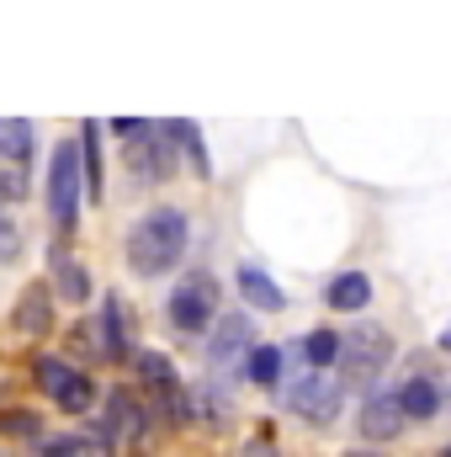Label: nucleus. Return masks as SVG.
I'll use <instances>...</instances> for the list:
<instances>
[{"label": "nucleus", "mask_w": 451, "mask_h": 457, "mask_svg": "<svg viewBox=\"0 0 451 457\" xmlns=\"http://www.w3.org/2000/svg\"><path fill=\"white\" fill-rule=\"evenodd\" d=\"M186 239H192V224L181 208H149L127 228V266L138 277H165L186 255Z\"/></svg>", "instance_id": "f257e3e1"}, {"label": "nucleus", "mask_w": 451, "mask_h": 457, "mask_svg": "<svg viewBox=\"0 0 451 457\" xmlns=\"http://www.w3.org/2000/svg\"><path fill=\"white\" fill-rule=\"evenodd\" d=\"M340 378L345 383H372L388 361H393V336L382 325H356L340 336Z\"/></svg>", "instance_id": "f03ea898"}, {"label": "nucleus", "mask_w": 451, "mask_h": 457, "mask_svg": "<svg viewBox=\"0 0 451 457\" xmlns=\"http://www.w3.org/2000/svg\"><path fill=\"white\" fill-rule=\"evenodd\" d=\"M80 192H86L80 149H75V144H59V149H53V165H48V213H53V228H59V234H75Z\"/></svg>", "instance_id": "7ed1b4c3"}, {"label": "nucleus", "mask_w": 451, "mask_h": 457, "mask_svg": "<svg viewBox=\"0 0 451 457\" xmlns=\"http://www.w3.org/2000/svg\"><path fill=\"white\" fill-rule=\"evenodd\" d=\"M170 325L186 330V336L218 325V282L208 271H186L181 277V287L170 293Z\"/></svg>", "instance_id": "20e7f679"}, {"label": "nucleus", "mask_w": 451, "mask_h": 457, "mask_svg": "<svg viewBox=\"0 0 451 457\" xmlns=\"http://www.w3.org/2000/svg\"><path fill=\"white\" fill-rule=\"evenodd\" d=\"M287 410H298L303 420H314V426H330L340 415V383L330 372H308V378H298L292 388H287Z\"/></svg>", "instance_id": "39448f33"}, {"label": "nucleus", "mask_w": 451, "mask_h": 457, "mask_svg": "<svg viewBox=\"0 0 451 457\" xmlns=\"http://www.w3.org/2000/svg\"><path fill=\"white\" fill-rule=\"evenodd\" d=\"M37 378H43V388H48V399L59 404V410H70V415H80V410H91V378L86 372H75V367H64L59 356H43L37 361Z\"/></svg>", "instance_id": "423d86ee"}, {"label": "nucleus", "mask_w": 451, "mask_h": 457, "mask_svg": "<svg viewBox=\"0 0 451 457\" xmlns=\"http://www.w3.org/2000/svg\"><path fill=\"white\" fill-rule=\"evenodd\" d=\"M133 367H138L144 388H149L170 415H186V394H181V378H176V361H170V356H160V351H138Z\"/></svg>", "instance_id": "0eeeda50"}, {"label": "nucleus", "mask_w": 451, "mask_h": 457, "mask_svg": "<svg viewBox=\"0 0 451 457\" xmlns=\"http://www.w3.org/2000/svg\"><path fill=\"white\" fill-rule=\"evenodd\" d=\"M255 351V330H250V314H218V325H213V367L228 372V367H239L244 356Z\"/></svg>", "instance_id": "6e6552de"}, {"label": "nucleus", "mask_w": 451, "mask_h": 457, "mask_svg": "<svg viewBox=\"0 0 451 457\" xmlns=\"http://www.w3.org/2000/svg\"><path fill=\"white\" fill-rule=\"evenodd\" d=\"M404 404H398V394H372L366 404H361V436L366 442H393L398 431H404Z\"/></svg>", "instance_id": "1a4fd4ad"}, {"label": "nucleus", "mask_w": 451, "mask_h": 457, "mask_svg": "<svg viewBox=\"0 0 451 457\" xmlns=\"http://www.w3.org/2000/svg\"><path fill=\"white\" fill-rule=\"evenodd\" d=\"M239 293H244V303H255L260 314H276L287 298H282V287L266 277V266H255V261H244L239 266Z\"/></svg>", "instance_id": "9d476101"}, {"label": "nucleus", "mask_w": 451, "mask_h": 457, "mask_svg": "<svg viewBox=\"0 0 451 457\" xmlns=\"http://www.w3.org/2000/svg\"><path fill=\"white\" fill-rule=\"evenodd\" d=\"M107 436L112 442H138L144 436V410H138V399H127V388H117L112 404H107Z\"/></svg>", "instance_id": "9b49d317"}, {"label": "nucleus", "mask_w": 451, "mask_h": 457, "mask_svg": "<svg viewBox=\"0 0 451 457\" xmlns=\"http://www.w3.org/2000/svg\"><path fill=\"white\" fill-rule=\"evenodd\" d=\"M398 404H404V415H409V420H430V415L441 410V383L420 372V378H409V383L398 388Z\"/></svg>", "instance_id": "f8f14e48"}, {"label": "nucleus", "mask_w": 451, "mask_h": 457, "mask_svg": "<svg viewBox=\"0 0 451 457\" xmlns=\"http://www.w3.org/2000/svg\"><path fill=\"white\" fill-rule=\"evenodd\" d=\"M372 303V282L361 277V271H340L335 282H330V309L340 314H361Z\"/></svg>", "instance_id": "ddd939ff"}, {"label": "nucleus", "mask_w": 451, "mask_h": 457, "mask_svg": "<svg viewBox=\"0 0 451 457\" xmlns=\"http://www.w3.org/2000/svg\"><path fill=\"white\" fill-rule=\"evenodd\" d=\"M0 160H11V165H27L32 160V122L0 117Z\"/></svg>", "instance_id": "4468645a"}, {"label": "nucleus", "mask_w": 451, "mask_h": 457, "mask_svg": "<svg viewBox=\"0 0 451 457\" xmlns=\"http://www.w3.org/2000/svg\"><path fill=\"white\" fill-rule=\"evenodd\" d=\"M16 330H21V336L48 330V293H43V282H32V287L21 293V303H16Z\"/></svg>", "instance_id": "2eb2a0df"}, {"label": "nucleus", "mask_w": 451, "mask_h": 457, "mask_svg": "<svg viewBox=\"0 0 451 457\" xmlns=\"http://www.w3.org/2000/svg\"><path fill=\"white\" fill-rule=\"evenodd\" d=\"M112 442L107 436H53L43 442V457H107Z\"/></svg>", "instance_id": "dca6fc26"}, {"label": "nucleus", "mask_w": 451, "mask_h": 457, "mask_svg": "<svg viewBox=\"0 0 451 457\" xmlns=\"http://www.w3.org/2000/svg\"><path fill=\"white\" fill-rule=\"evenodd\" d=\"M244 372H250L255 383H276V372H282V351H276V345H255V351L244 356Z\"/></svg>", "instance_id": "f3484780"}, {"label": "nucleus", "mask_w": 451, "mask_h": 457, "mask_svg": "<svg viewBox=\"0 0 451 457\" xmlns=\"http://www.w3.org/2000/svg\"><path fill=\"white\" fill-rule=\"evenodd\" d=\"M170 138H181L186 144V154H192V165H197V176H208L213 165H208V149H202V133H197V122H170Z\"/></svg>", "instance_id": "a211bd4d"}, {"label": "nucleus", "mask_w": 451, "mask_h": 457, "mask_svg": "<svg viewBox=\"0 0 451 457\" xmlns=\"http://www.w3.org/2000/svg\"><path fill=\"white\" fill-rule=\"evenodd\" d=\"M59 287H64L70 303H86V293H91V271H86L80 261H59Z\"/></svg>", "instance_id": "6ab92c4d"}, {"label": "nucleus", "mask_w": 451, "mask_h": 457, "mask_svg": "<svg viewBox=\"0 0 451 457\" xmlns=\"http://www.w3.org/2000/svg\"><path fill=\"white\" fill-rule=\"evenodd\" d=\"M303 356H308V367H330L340 356V336L335 330H314V336L303 341Z\"/></svg>", "instance_id": "aec40b11"}, {"label": "nucleus", "mask_w": 451, "mask_h": 457, "mask_svg": "<svg viewBox=\"0 0 451 457\" xmlns=\"http://www.w3.org/2000/svg\"><path fill=\"white\" fill-rule=\"evenodd\" d=\"M86 192L102 197V149H96V122H86Z\"/></svg>", "instance_id": "412c9836"}, {"label": "nucleus", "mask_w": 451, "mask_h": 457, "mask_svg": "<svg viewBox=\"0 0 451 457\" xmlns=\"http://www.w3.org/2000/svg\"><path fill=\"white\" fill-rule=\"evenodd\" d=\"M0 197H5V203H21V197H27V165L0 160Z\"/></svg>", "instance_id": "4be33fe9"}, {"label": "nucleus", "mask_w": 451, "mask_h": 457, "mask_svg": "<svg viewBox=\"0 0 451 457\" xmlns=\"http://www.w3.org/2000/svg\"><path fill=\"white\" fill-rule=\"evenodd\" d=\"M102 320H107V351H112V356H122L127 336H122V303H117V298H107V314H102Z\"/></svg>", "instance_id": "5701e85b"}, {"label": "nucleus", "mask_w": 451, "mask_h": 457, "mask_svg": "<svg viewBox=\"0 0 451 457\" xmlns=\"http://www.w3.org/2000/svg\"><path fill=\"white\" fill-rule=\"evenodd\" d=\"M0 436H43L37 415H0Z\"/></svg>", "instance_id": "b1692460"}, {"label": "nucleus", "mask_w": 451, "mask_h": 457, "mask_svg": "<svg viewBox=\"0 0 451 457\" xmlns=\"http://www.w3.org/2000/svg\"><path fill=\"white\" fill-rule=\"evenodd\" d=\"M239 457H276V447H271V436H255V442L239 447Z\"/></svg>", "instance_id": "393cba45"}, {"label": "nucleus", "mask_w": 451, "mask_h": 457, "mask_svg": "<svg viewBox=\"0 0 451 457\" xmlns=\"http://www.w3.org/2000/svg\"><path fill=\"white\" fill-rule=\"evenodd\" d=\"M21 250V239H16V228L11 224H0V255H16Z\"/></svg>", "instance_id": "a878e982"}, {"label": "nucleus", "mask_w": 451, "mask_h": 457, "mask_svg": "<svg viewBox=\"0 0 451 457\" xmlns=\"http://www.w3.org/2000/svg\"><path fill=\"white\" fill-rule=\"evenodd\" d=\"M441 351H451V330H447V336H441Z\"/></svg>", "instance_id": "bb28decb"}, {"label": "nucleus", "mask_w": 451, "mask_h": 457, "mask_svg": "<svg viewBox=\"0 0 451 457\" xmlns=\"http://www.w3.org/2000/svg\"><path fill=\"white\" fill-rule=\"evenodd\" d=\"M345 457H377V453H345Z\"/></svg>", "instance_id": "cd10ccee"}, {"label": "nucleus", "mask_w": 451, "mask_h": 457, "mask_svg": "<svg viewBox=\"0 0 451 457\" xmlns=\"http://www.w3.org/2000/svg\"><path fill=\"white\" fill-rule=\"evenodd\" d=\"M436 457H451V447H447V453H436Z\"/></svg>", "instance_id": "c85d7f7f"}]
</instances>
